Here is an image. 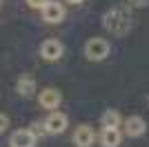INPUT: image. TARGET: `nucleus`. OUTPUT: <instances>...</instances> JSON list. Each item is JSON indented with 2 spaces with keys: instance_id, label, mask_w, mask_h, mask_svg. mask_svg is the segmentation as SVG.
<instances>
[{
  "instance_id": "nucleus-15",
  "label": "nucleus",
  "mask_w": 149,
  "mask_h": 147,
  "mask_svg": "<svg viewBox=\"0 0 149 147\" xmlns=\"http://www.w3.org/2000/svg\"><path fill=\"white\" fill-rule=\"evenodd\" d=\"M7 127H9V118H7L5 114H0V134H2Z\"/></svg>"
},
{
  "instance_id": "nucleus-4",
  "label": "nucleus",
  "mask_w": 149,
  "mask_h": 147,
  "mask_svg": "<svg viewBox=\"0 0 149 147\" xmlns=\"http://www.w3.org/2000/svg\"><path fill=\"white\" fill-rule=\"evenodd\" d=\"M67 129V116L62 111H51L45 120V132L47 134H62Z\"/></svg>"
},
{
  "instance_id": "nucleus-9",
  "label": "nucleus",
  "mask_w": 149,
  "mask_h": 147,
  "mask_svg": "<svg viewBox=\"0 0 149 147\" xmlns=\"http://www.w3.org/2000/svg\"><path fill=\"white\" fill-rule=\"evenodd\" d=\"M93 141H96V134L89 125H80L76 127V134H74V145L76 147H91Z\"/></svg>"
},
{
  "instance_id": "nucleus-5",
  "label": "nucleus",
  "mask_w": 149,
  "mask_h": 147,
  "mask_svg": "<svg viewBox=\"0 0 149 147\" xmlns=\"http://www.w3.org/2000/svg\"><path fill=\"white\" fill-rule=\"evenodd\" d=\"M147 132V123H145L143 116H129L125 118V134L129 138H138Z\"/></svg>"
},
{
  "instance_id": "nucleus-7",
  "label": "nucleus",
  "mask_w": 149,
  "mask_h": 147,
  "mask_svg": "<svg viewBox=\"0 0 149 147\" xmlns=\"http://www.w3.org/2000/svg\"><path fill=\"white\" fill-rule=\"evenodd\" d=\"M62 96L58 89H54V87H47V89H42L40 92V96H38V103H40V107H45V109H56L58 105H60Z\"/></svg>"
},
{
  "instance_id": "nucleus-1",
  "label": "nucleus",
  "mask_w": 149,
  "mask_h": 147,
  "mask_svg": "<svg viewBox=\"0 0 149 147\" xmlns=\"http://www.w3.org/2000/svg\"><path fill=\"white\" fill-rule=\"evenodd\" d=\"M102 27H105L111 36H125V34H129V29H131L129 5L118 2V5L109 7L105 11V16H102Z\"/></svg>"
},
{
  "instance_id": "nucleus-14",
  "label": "nucleus",
  "mask_w": 149,
  "mask_h": 147,
  "mask_svg": "<svg viewBox=\"0 0 149 147\" xmlns=\"http://www.w3.org/2000/svg\"><path fill=\"white\" fill-rule=\"evenodd\" d=\"M127 5H129V7H138V9H143V7H149V0H129Z\"/></svg>"
},
{
  "instance_id": "nucleus-16",
  "label": "nucleus",
  "mask_w": 149,
  "mask_h": 147,
  "mask_svg": "<svg viewBox=\"0 0 149 147\" xmlns=\"http://www.w3.org/2000/svg\"><path fill=\"white\" fill-rule=\"evenodd\" d=\"M65 2H69V5H80V2H85V0H65Z\"/></svg>"
},
{
  "instance_id": "nucleus-3",
  "label": "nucleus",
  "mask_w": 149,
  "mask_h": 147,
  "mask_svg": "<svg viewBox=\"0 0 149 147\" xmlns=\"http://www.w3.org/2000/svg\"><path fill=\"white\" fill-rule=\"evenodd\" d=\"M62 51H65V47H62V43L56 40V38H49V40H45V43L40 45V56L49 62L62 58Z\"/></svg>"
},
{
  "instance_id": "nucleus-17",
  "label": "nucleus",
  "mask_w": 149,
  "mask_h": 147,
  "mask_svg": "<svg viewBox=\"0 0 149 147\" xmlns=\"http://www.w3.org/2000/svg\"><path fill=\"white\" fill-rule=\"evenodd\" d=\"M0 2H2V0H0Z\"/></svg>"
},
{
  "instance_id": "nucleus-11",
  "label": "nucleus",
  "mask_w": 149,
  "mask_h": 147,
  "mask_svg": "<svg viewBox=\"0 0 149 147\" xmlns=\"http://www.w3.org/2000/svg\"><path fill=\"white\" fill-rule=\"evenodd\" d=\"M123 118H120V111L118 109H107L102 116H100V125L102 129H118Z\"/></svg>"
},
{
  "instance_id": "nucleus-12",
  "label": "nucleus",
  "mask_w": 149,
  "mask_h": 147,
  "mask_svg": "<svg viewBox=\"0 0 149 147\" xmlns=\"http://www.w3.org/2000/svg\"><path fill=\"white\" fill-rule=\"evenodd\" d=\"M120 141H123V132L120 129H102V134H100L102 147H118Z\"/></svg>"
},
{
  "instance_id": "nucleus-8",
  "label": "nucleus",
  "mask_w": 149,
  "mask_h": 147,
  "mask_svg": "<svg viewBox=\"0 0 149 147\" xmlns=\"http://www.w3.org/2000/svg\"><path fill=\"white\" fill-rule=\"evenodd\" d=\"M42 18L47 20L49 24H56V22H62V18H65V7L60 5V2H47L42 9Z\"/></svg>"
},
{
  "instance_id": "nucleus-13",
  "label": "nucleus",
  "mask_w": 149,
  "mask_h": 147,
  "mask_svg": "<svg viewBox=\"0 0 149 147\" xmlns=\"http://www.w3.org/2000/svg\"><path fill=\"white\" fill-rule=\"evenodd\" d=\"M47 2H49V0H27V5H29L31 9H45Z\"/></svg>"
},
{
  "instance_id": "nucleus-6",
  "label": "nucleus",
  "mask_w": 149,
  "mask_h": 147,
  "mask_svg": "<svg viewBox=\"0 0 149 147\" xmlns=\"http://www.w3.org/2000/svg\"><path fill=\"white\" fill-rule=\"evenodd\" d=\"M9 145L11 147H33L36 145V132H31V129H18V132L11 134Z\"/></svg>"
},
{
  "instance_id": "nucleus-2",
  "label": "nucleus",
  "mask_w": 149,
  "mask_h": 147,
  "mask_svg": "<svg viewBox=\"0 0 149 147\" xmlns=\"http://www.w3.org/2000/svg\"><path fill=\"white\" fill-rule=\"evenodd\" d=\"M109 49L111 47H109V43H107L105 38H91V40H87V45H85V56L93 62H100L109 56Z\"/></svg>"
},
{
  "instance_id": "nucleus-10",
  "label": "nucleus",
  "mask_w": 149,
  "mask_h": 147,
  "mask_svg": "<svg viewBox=\"0 0 149 147\" xmlns=\"http://www.w3.org/2000/svg\"><path fill=\"white\" fill-rule=\"evenodd\" d=\"M16 92H18L20 96L29 98L31 94L36 92V78H33L31 74H22L18 78V83H16Z\"/></svg>"
}]
</instances>
